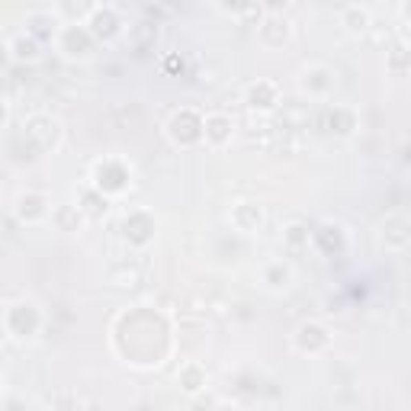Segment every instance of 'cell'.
<instances>
[{"label": "cell", "mask_w": 411, "mask_h": 411, "mask_svg": "<svg viewBox=\"0 0 411 411\" xmlns=\"http://www.w3.org/2000/svg\"><path fill=\"white\" fill-rule=\"evenodd\" d=\"M203 139L206 145H212V148H222L225 141L232 139V119L222 116V112H212V116H206L203 122Z\"/></svg>", "instance_id": "cell-1"}, {"label": "cell", "mask_w": 411, "mask_h": 411, "mask_svg": "<svg viewBox=\"0 0 411 411\" xmlns=\"http://www.w3.org/2000/svg\"><path fill=\"white\" fill-rule=\"evenodd\" d=\"M263 283H267V290H273V292L290 290V286H292V267H290V263H283V261L270 263L267 273H263Z\"/></svg>", "instance_id": "cell-2"}, {"label": "cell", "mask_w": 411, "mask_h": 411, "mask_svg": "<svg viewBox=\"0 0 411 411\" xmlns=\"http://www.w3.org/2000/svg\"><path fill=\"white\" fill-rule=\"evenodd\" d=\"M344 26H347V32H354V36L366 32V29H370V10L350 7V10L344 13Z\"/></svg>", "instance_id": "cell-3"}, {"label": "cell", "mask_w": 411, "mask_h": 411, "mask_svg": "<svg viewBox=\"0 0 411 411\" xmlns=\"http://www.w3.org/2000/svg\"><path fill=\"white\" fill-rule=\"evenodd\" d=\"M10 48H13V58H17V61H36L39 58V42L32 36H19Z\"/></svg>", "instance_id": "cell-4"}, {"label": "cell", "mask_w": 411, "mask_h": 411, "mask_svg": "<svg viewBox=\"0 0 411 411\" xmlns=\"http://www.w3.org/2000/svg\"><path fill=\"white\" fill-rule=\"evenodd\" d=\"M97 39H110L119 32V26H116V19H112V13H106V19H103V13L97 10V17H94V29H90Z\"/></svg>", "instance_id": "cell-5"}]
</instances>
